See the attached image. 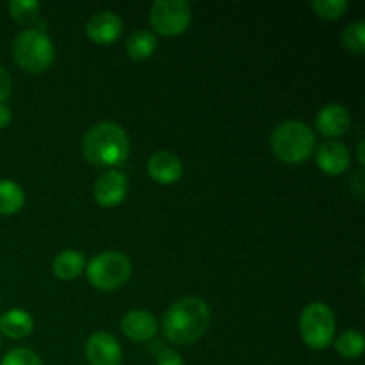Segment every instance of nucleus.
Masks as SVG:
<instances>
[{"instance_id":"obj_1","label":"nucleus","mask_w":365,"mask_h":365,"mask_svg":"<svg viewBox=\"0 0 365 365\" xmlns=\"http://www.w3.org/2000/svg\"><path fill=\"white\" fill-rule=\"evenodd\" d=\"M209 305L198 296L178 299L168 309L163 319L164 337L178 346L198 342L209 328Z\"/></svg>"},{"instance_id":"obj_2","label":"nucleus","mask_w":365,"mask_h":365,"mask_svg":"<svg viewBox=\"0 0 365 365\" xmlns=\"http://www.w3.org/2000/svg\"><path fill=\"white\" fill-rule=\"evenodd\" d=\"M84 157L95 166H118L125 163L130 153L128 135L120 125L113 121H102L93 125L84 135L82 143Z\"/></svg>"},{"instance_id":"obj_3","label":"nucleus","mask_w":365,"mask_h":365,"mask_svg":"<svg viewBox=\"0 0 365 365\" xmlns=\"http://www.w3.org/2000/svg\"><path fill=\"white\" fill-rule=\"evenodd\" d=\"M316 146L312 128L298 120H289L278 125L271 134V150L287 164H299L307 160Z\"/></svg>"},{"instance_id":"obj_4","label":"nucleus","mask_w":365,"mask_h":365,"mask_svg":"<svg viewBox=\"0 0 365 365\" xmlns=\"http://www.w3.org/2000/svg\"><path fill=\"white\" fill-rule=\"evenodd\" d=\"M13 57L18 66L29 73H41L52 66L56 48L45 32L39 29H27L14 38Z\"/></svg>"},{"instance_id":"obj_5","label":"nucleus","mask_w":365,"mask_h":365,"mask_svg":"<svg viewBox=\"0 0 365 365\" xmlns=\"http://www.w3.org/2000/svg\"><path fill=\"white\" fill-rule=\"evenodd\" d=\"M89 284L100 291H116L123 287L132 273V264L120 252H103L96 255L88 266Z\"/></svg>"},{"instance_id":"obj_6","label":"nucleus","mask_w":365,"mask_h":365,"mask_svg":"<svg viewBox=\"0 0 365 365\" xmlns=\"http://www.w3.org/2000/svg\"><path fill=\"white\" fill-rule=\"evenodd\" d=\"M335 314L324 303H310L299 317L303 342L312 349H327L335 341Z\"/></svg>"},{"instance_id":"obj_7","label":"nucleus","mask_w":365,"mask_h":365,"mask_svg":"<svg viewBox=\"0 0 365 365\" xmlns=\"http://www.w3.org/2000/svg\"><path fill=\"white\" fill-rule=\"evenodd\" d=\"M150 24L163 36H178L191 24V6L184 0H157L150 9Z\"/></svg>"},{"instance_id":"obj_8","label":"nucleus","mask_w":365,"mask_h":365,"mask_svg":"<svg viewBox=\"0 0 365 365\" xmlns=\"http://www.w3.org/2000/svg\"><path fill=\"white\" fill-rule=\"evenodd\" d=\"M86 359L89 365H120L123 353L114 335L96 331L86 342Z\"/></svg>"},{"instance_id":"obj_9","label":"nucleus","mask_w":365,"mask_h":365,"mask_svg":"<svg viewBox=\"0 0 365 365\" xmlns=\"http://www.w3.org/2000/svg\"><path fill=\"white\" fill-rule=\"evenodd\" d=\"M128 192V178L121 171L113 170L100 175L95 182L93 195L98 205L102 207H116L125 200Z\"/></svg>"},{"instance_id":"obj_10","label":"nucleus","mask_w":365,"mask_h":365,"mask_svg":"<svg viewBox=\"0 0 365 365\" xmlns=\"http://www.w3.org/2000/svg\"><path fill=\"white\" fill-rule=\"evenodd\" d=\"M123 31V21L113 11H100L89 18L86 25V34L98 45H110L116 41Z\"/></svg>"},{"instance_id":"obj_11","label":"nucleus","mask_w":365,"mask_h":365,"mask_svg":"<svg viewBox=\"0 0 365 365\" xmlns=\"http://www.w3.org/2000/svg\"><path fill=\"white\" fill-rule=\"evenodd\" d=\"M146 170H148V175L153 180L164 185L178 182L182 178V173H184L182 160L175 153L166 152V150H160V152L153 153L148 159Z\"/></svg>"},{"instance_id":"obj_12","label":"nucleus","mask_w":365,"mask_h":365,"mask_svg":"<svg viewBox=\"0 0 365 365\" xmlns=\"http://www.w3.org/2000/svg\"><path fill=\"white\" fill-rule=\"evenodd\" d=\"M317 166L321 171L327 175H342L349 168L351 163V155L346 145L339 141H327L319 146L317 150Z\"/></svg>"},{"instance_id":"obj_13","label":"nucleus","mask_w":365,"mask_h":365,"mask_svg":"<svg viewBox=\"0 0 365 365\" xmlns=\"http://www.w3.org/2000/svg\"><path fill=\"white\" fill-rule=\"evenodd\" d=\"M157 319L146 310H130L121 319V331L135 342L150 341L157 334Z\"/></svg>"},{"instance_id":"obj_14","label":"nucleus","mask_w":365,"mask_h":365,"mask_svg":"<svg viewBox=\"0 0 365 365\" xmlns=\"http://www.w3.org/2000/svg\"><path fill=\"white\" fill-rule=\"evenodd\" d=\"M317 128L323 135L327 138H341L342 134H346L351 125V116H349L348 109L339 103H331V106L323 107V109L317 113Z\"/></svg>"},{"instance_id":"obj_15","label":"nucleus","mask_w":365,"mask_h":365,"mask_svg":"<svg viewBox=\"0 0 365 365\" xmlns=\"http://www.w3.org/2000/svg\"><path fill=\"white\" fill-rule=\"evenodd\" d=\"M32 330H34V319L25 310L13 309L0 316V334L6 335L7 339L20 341L31 335Z\"/></svg>"},{"instance_id":"obj_16","label":"nucleus","mask_w":365,"mask_h":365,"mask_svg":"<svg viewBox=\"0 0 365 365\" xmlns=\"http://www.w3.org/2000/svg\"><path fill=\"white\" fill-rule=\"evenodd\" d=\"M86 260L84 255L73 250H66V252H61L59 255L53 259L52 269L53 274L61 280H73L78 274L84 271Z\"/></svg>"},{"instance_id":"obj_17","label":"nucleus","mask_w":365,"mask_h":365,"mask_svg":"<svg viewBox=\"0 0 365 365\" xmlns=\"http://www.w3.org/2000/svg\"><path fill=\"white\" fill-rule=\"evenodd\" d=\"M157 36L150 31H138L132 32L127 39V53L134 61H145L155 53Z\"/></svg>"},{"instance_id":"obj_18","label":"nucleus","mask_w":365,"mask_h":365,"mask_svg":"<svg viewBox=\"0 0 365 365\" xmlns=\"http://www.w3.org/2000/svg\"><path fill=\"white\" fill-rule=\"evenodd\" d=\"M25 192L16 182L0 180V216H11L16 214L24 207Z\"/></svg>"},{"instance_id":"obj_19","label":"nucleus","mask_w":365,"mask_h":365,"mask_svg":"<svg viewBox=\"0 0 365 365\" xmlns=\"http://www.w3.org/2000/svg\"><path fill=\"white\" fill-rule=\"evenodd\" d=\"M335 342V349L341 356L348 360L360 359L365 348L364 335L356 330H346Z\"/></svg>"},{"instance_id":"obj_20","label":"nucleus","mask_w":365,"mask_h":365,"mask_svg":"<svg viewBox=\"0 0 365 365\" xmlns=\"http://www.w3.org/2000/svg\"><path fill=\"white\" fill-rule=\"evenodd\" d=\"M41 4L36 0H13L9 2V13L18 24L31 25L32 21L38 20Z\"/></svg>"},{"instance_id":"obj_21","label":"nucleus","mask_w":365,"mask_h":365,"mask_svg":"<svg viewBox=\"0 0 365 365\" xmlns=\"http://www.w3.org/2000/svg\"><path fill=\"white\" fill-rule=\"evenodd\" d=\"M342 45L356 56L365 52V24L362 20L346 27V31L342 32Z\"/></svg>"},{"instance_id":"obj_22","label":"nucleus","mask_w":365,"mask_h":365,"mask_svg":"<svg viewBox=\"0 0 365 365\" xmlns=\"http://www.w3.org/2000/svg\"><path fill=\"white\" fill-rule=\"evenodd\" d=\"M349 4L346 0H316L312 2V9L324 20H339L348 11Z\"/></svg>"},{"instance_id":"obj_23","label":"nucleus","mask_w":365,"mask_h":365,"mask_svg":"<svg viewBox=\"0 0 365 365\" xmlns=\"http://www.w3.org/2000/svg\"><path fill=\"white\" fill-rule=\"evenodd\" d=\"M0 365H43V362L38 353H34L32 349L16 348L4 355Z\"/></svg>"},{"instance_id":"obj_24","label":"nucleus","mask_w":365,"mask_h":365,"mask_svg":"<svg viewBox=\"0 0 365 365\" xmlns=\"http://www.w3.org/2000/svg\"><path fill=\"white\" fill-rule=\"evenodd\" d=\"M157 365H184V359L173 349H163L157 355Z\"/></svg>"},{"instance_id":"obj_25","label":"nucleus","mask_w":365,"mask_h":365,"mask_svg":"<svg viewBox=\"0 0 365 365\" xmlns=\"http://www.w3.org/2000/svg\"><path fill=\"white\" fill-rule=\"evenodd\" d=\"M11 91H13V82H11L9 73L6 71V68L0 66V103L9 98Z\"/></svg>"},{"instance_id":"obj_26","label":"nucleus","mask_w":365,"mask_h":365,"mask_svg":"<svg viewBox=\"0 0 365 365\" xmlns=\"http://www.w3.org/2000/svg\"><path fill=\"white\" fill-rule=\"evenodd\" d=\"M13 120V114H11V109L6 106V103H0V130L6 128L7 125Z\"/></svg>"},{"instance_id":"obj_27","label":"nucleus","mask_w":365,"mask_h":365,"mask_svg":"<svg viewBox=\"0 0 365 365\" xmlns=\"http://www.w3.org/2000/svg\"><path fill=\"white\" fill-rule=\"evenodd\" d=\"M359 160L360 164H364V143H360L359 146Z\"/></svg>"}]
</instances>
